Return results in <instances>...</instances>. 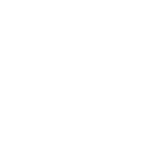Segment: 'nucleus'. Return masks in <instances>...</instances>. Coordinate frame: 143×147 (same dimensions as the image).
I'll return each instance as SVG.
<instances>
[]
</instances>
